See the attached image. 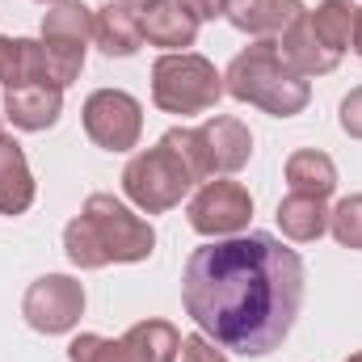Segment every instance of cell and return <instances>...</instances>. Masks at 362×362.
<instances>
[{
	"label": "cell",
	"instance_id": "1",
	"mask_svg": "<svg viewBox=\"0 0 362 362\" xmlns=\"http://www.w3.org/2000/svg\"><path fill=\"white\" fill-rule=\"evenodd\" d=\"M303 303V262L266 232L215 240L185 262V308L232 354H270Z\"/></svg>",
	"mask_w": 362,
	"mask_h": 362
}]
</instances>
